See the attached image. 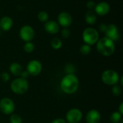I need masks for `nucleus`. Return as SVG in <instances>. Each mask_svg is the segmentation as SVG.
<instances>
[{"instance_id":"obj_7","label":"nucleus","mask_w":123,"mask_h":123,"mask_svg":"<svg viewBox=\"0 0 123 123\" xmlns=\"http://www.w3.org/2000/svg\"><path fill=\"white\" fill-rule=\"evenodd\" d=\"M82 117V112L77 108H72L66 114V121L68 123H79L81 120Z\"/></svg>"},{"instance_id":"obj_20","label":"nucleus","mask_w":123,"mask_h":123,"mask_svg":"<svg viewBox=\"0 0 123 123\" xmlns=\"http://www.w3.org/2000/svg\"><path fill=\"white\" fill-rule=\"evenodd\" d=\"M64 71L66 74H74L76 72V66L73 63H67L64 67Z\"/></svg>"},{"instance_id":"obj_15","label":"nucleus","mask_w":123,"mask_h":123,"mask_svg":"<svg viewBox=\"0 0 123 123\" xmlns=\"http://www.w3.org/2000/svg\"><path fill=\"white\" fill-rule=\"evenodd\" d=\"M13 26V20L10 17L4 16L0 19V28L1 30L8 31Z\"/></svg>"},{"instance_id":"obj_21","label":"nucleus","mask_w":123,"mask_h":123,"mask_svg":"<svg viewBox=\"0 0 123 123\" xmlns=\"http://www.w3.org/2000/svg\"><path fill=\"white\" fill-rule=\"evenodd\" d=\"M79 51H80V53H81L82 55H89V54L91 53V51H92L91 45H87V44L82 45L80 47Z\"/></svg>"},{"instance_id":"obj_18","label":"nucleus","mask_w":123,"mask_h":123,"mask_svg":"<svg viewBox=\"0 0 123 123\" xmlns=\"http://www.w3.org/2000/svg\"><path fill=\"white\" fill-rule=\"evenodd\" d=\"M122 116L123 115H121L119 112L115 111L110 115V122L112 123H120L122 120Z\"/></svg>"},{"instance_id":"obj_5","label":"nucleus","mask_w":123,"mask_h":123,"mask_svg":"<svg viewBox=\"0 0 123 123\" xmlns=\"http://www.w3.org/2000/svg\"><path fill=\"white\" fill-rule=\"evenodd\" d=\"M82 38L85 44L93 45L96 44L99 39V32L93 27H87L82 33Z\"/></svg>"},{"instance_id":"obj_9","label":"nucleus","mask_w":123,"mask_h":123,"mask_svg":"<svg viewBox=\"0 0 123 123\" xmlns=\"http://www.w3.org/2000/svg\"><path fill=\"white\" fill-rule=\"evenodd\" d=\"M19 37L25 43L31 42L35 37V31L31 26L24 25L19 30Z\"/></svg>"},{"instance_id":"obj_2","label":"nucleus","mask_w":123,"mask_h":123,"mask_svg":"<svg viewBox=\"0 0 123 123\" xmlns=\"http://www.w3.org/2000/svg\"><path fill=\"white\" fill-rule=\"evenodd\" d=\"M97 44V50L103 56H110L115 51V42L107 37L99 39Z\"/></svg>"},{"instance_id":"obj_28","label":"nucleus","mask_w":123,"mask_h":123,"mask_svg":"<svg viewBox=\"0 0 123 123\" xmlns=\"http://www.w3.org/2000/svg\"><path fill=\"white\" fill-rule=\"evenodd\" d=\"M95 6H96V4H95V2L93 1H89L86 3V7H87L88 9H89L90 10H92L93 9H94Z\"/></svg>"},{"instance_id":"obj_25","label":"nucleus","mask_w":123,"mask_h":123,"mask_svg":"<svg viewBox=\"0 0 123 123\" xmlns=\"http://www.w3.org/2000/svg\"><path fill=\"white\" fill-rule=\"evenodd\" d=\"M9 123H22V118L17 114H12L9 117Z\"/></svg>"},{"instance_id":"obj_24","label":"nucleus","mask_w":123,"mask_h":123,"mask_svg":"<svg viewBox=\"0 0 123 123\" xmlns=\"http://www.w3.org/2000/svg\"><path fill=\"white\" fill-rule=\"evenodd\" d=\"M122 92H123V89H122V86H120L118 84H116V85L112 86V94H113L114 96H115V97L120 96V94H122Z\"/></svg>"},{"instance_id":"obj_17","label":"nucleus","mask_w":123,"mask_h":123,"mask_svg":"<svg viewBox=\"0 0 123 123\" xmlns=\"http://www.w3.org/2000/svg\"><path fill=\"white\" fill-rule=\"evenodd\" d=\"M97 17L94 11L89 10L86 12V16H85V20L87 24L94 25L97 22Z\"/></svg>"},{"instance_id":"obj_8","label":"nucleus","mask_w":123,"mask_h":123,"mask_svg":"<svg viewBox=\"0 0 123 123\" xmlns=\"http://www.w3.org/2000/svg\"><path fill=\"white\" fill-rule=\"evenodd\" d=\"M43 70V66L42 63L37 61V60H32L30 61L26 68V71L28 72L30 76H38Z\"/></svg>"},{"instance_id":"obj_4","label":"nucleus","mask_w":123,"mask_h":123,"mask_svg":"<svg viewBox=\"0 0 123 123\" xmlns=\"http://www.w3.org/2000/svg\"><path fill=\"white\" fill-rule=\"evenodd\" d=\"M101 79L105 84L108 86H114L118 84L120 76L116 71L113 69H107L103 71Z\"/></svg>"},{"instance_id":"obj_29","label":"nucleus","mask_w":123,"mask_h":123,"mask_svg":"<svg viewBox=\"0 0 123 123\" xmlns=\"http://www.w3.org/2000/svg\"><path fill=\"white\" fill-rule=\"evenodd\" d=\"M22 79H27V78L30 76V74H28V72L25 70V71H22V73L20 74V76H19Z\"/></svg>"},{"instance_id":"obj_19","label":"nucleus","mask_w":123,"mask_h":123,"mask_svg":"<svg viewBox=\"0 0 123 123\" xmlns=\"http://www.w3.org/2000/svg\"><path fill=\"white\" fill-rule=\"evenodd\" d=\"M62 41L58 38V37H54L52 39L51 42H50V45L51 47L55 49V50H58L62 47Z\"/></svg>"},{"instance_id":"obj_14","label":"nucleus","mask_w":123,"mask_h":123,"mask_svg":"<svg viewBox=\"0 0 123 123\" xmlns=\"http://www.w3.org/2000/svg\"><path fill=\"white\" fill-rule=\"evenodd\" d=\"M44 27L45 31L51 35L57 34L60 30V25H58V23L53 20L47 21L46 22H45Z\"/></svg>"},{"instance_id":"obj_23","label":"nucleus","mask_w":123,"mask_h":123,"mask_svg":"<svg viewBox=\"0 0 123 123\" xmlns=\"http://www.w3.org/2000/svg\"><path fill=\"white\" fill-rule=\"evenodd\" d=\"M23 49L27 53H30L34 51L35 50V45L32 43V42H26L23 46Z\"/></svg>"},{"instance_id":"obj_12","label":"nucleus","mask_w":123,"mask_h":123,"mask_svg":"<svg viewBox=\"0 0 123 123\" xmlns=\"http://www.w3.org/2000/svg\"><path fill=\"white\" fill-rule=\"evenodd\" d=\"M101 120V114L97 110H91L86 115V123H99Z\"/></svg>"},{"instance_id":"obj_22","label":"nucleus","mask_w":123,"mask_h":123,"mask_svg":"<svg viewBox=\"0 0 123 123\" xmlns=\"http://www.w3.org/2000/svg\"><path fill=\"white\" fill-rule=\"evenodd\" d=\"M37 18L41 22H46L48 21L49 15L45 11H40L37 14Z\"/></svg>"},{"instance_id":"obj_3","label":"nucleus","mask_w":123,"mask_h":123,"mask_svg":"<svg viewBox=\"0 0 123 123\" xmlns=\"http://www.w3.org/2000/svg\"><path fill=\"white\" fill-rule=\"evenodd\" d=\"M29 83L27 79L21 77L16 78L10 84V89L12 92L17 95H22L25 94L29 89Z\"/></svg>"},{"instance_id":"obj_26","label":"nucleus","mask_w":123,"mask_h":123,"mask_svg":"<svg viewBox=\"0 0 123 123\" xmlns=\"http://www.w3.org/2000/svg\"><path fill=\"white\" fill-rule=\"evenodd\" d=\"M0 79L3 82L6 83V82L9 81V80L10 79V76H9V74L7 72H2L0 74Z\"/></svg>"},{"instance_id":"obj_13","label":"nucleus","mask_w":123,"mask_h":123,"mask_svg":"<svg viewBox=\"0 0 123 123\" xmlns=\"http://www.w3.org/2000/svg\"><path fill=\"white\" fill-rule=\"evenodd\" d=\"M95 13L99 16H105L107 14L110 10V4L107 2L105 1H102L97 4H96L95 7Z\"/></svg>"},{"instance_id":"obj_33","label":"nucleus","mask_w":123,"mask_h":123,"mask_svg":"<svg viewBox=\"0 0 123 123\" xmlns=\"http://www.w3.org/2000/svg\"><path fill=\"white\" fill-rule=\"evenodd\" d=\"M1 31L0 30V36H1Z\"/></svg>"},{"instance_id":"obj_27","label":"nucleus","mask_w":123,"mask_h":123,"mask_svg":"<svg viewBox=\"0 0 123 123\" xmlns=\"http://www.w3.org/2000/svg\"><path fill=\"white\" fill-rule=\"evenodd\" d=\"M61 35L63 38H68L71 35L70 30L68 27H64L61 31Z\"/></svg>"},{"instance_id":"obj_10","label":"nucleus","mask_w":123,"mask_h":123,"mask_svg":"<svg viewBox=\"0 0 123 123\" xmlns=\"http://www.w3.org/2000/svg\"><path fill=\"white\" fill-rule=\"evenodd\" d=\"M105 37L110 38L113 42L117 41L120 39V32L117 27L114 24H110L107 26V29L105 32Z\"/></svg>"},{"instance_id":"obj_32","label":"nucleus","mask_w":123,"mask_h":123,"mask_svg":"<svg viewBox=\"0 0 123 123\" xmlns=\"http://www.w3.org/2000/svg\"><path fill=\"white\" fill-rule=\"evenodd\" d=\"M117 112H119L121 115H123V102H121V103L120 104Z\"/></svg>"},{"instance_id":"obj_16","label":"nucleus","mask_w":123,"mask_h":123,"mask_svg":"<svg viewBox=\"0 0 123 123\" xmlns=\"http://www.w3.org/2000/svg\"><path fill=\"white\" fill-rule=\"evenodd\" d=\"M9 69L10 73L15 76H19L20 74L23 71L22 66H21V64H19V63H17V62L12 63L9 66Z\"/></svg>"},{"instance_id":"obj_6","label":"nucleus","mask_w":123,"mask_h":123,"mask_svg":"<svg viewBox=\"0 0 123 123\" xmlns=\"http://www.w3.org/2000/svg\"><path fill=\"white\" fill-rule=\"evenodd\" d=\"M15 110V104L9 97H4L0 99V111L6 115L13 114Z\"/></svg>"},{"instance_id":"obj_11","label":"nucleus","mask_w":123,"mask_h":123,"mask_svg":"<svg viewBox=\"0 0 123 123\" xmlns=\"http://www.w3.org/2000/svg\"><path fill=\"white\" fill-rule=\"evenodd\" d=\"M72 17L68 12H62L58 16V23L63 27H69L72 24Z\"/></svg>"},{"instance_id":"obj_31","label":"nucleus","mask_w":123,"mask_h":123,"mask_svg":"<svg viewBox=\"0 0 123 123\" xmlns=\"http://www.w3.org/2000/svg\"><path fill=\"white\" fill-rule=\"evenodd\" d=\"M107 25H105V24H102V25H99V30L102 32H105V30H106V29H107Z\"/></svg>"},{"instance_id":"obj_30","label":"nucleus","mask_w":123,"mask_h":123,"mask_svg":"<svg viewBox=\"0 0 123 123\" xmlns=\"http://www.w3.org/2000/svg\"><path fill=\"white\" fill-rule=\"evenodd\" d=\"M51 123H67L66 120L63 119V118H56L54 120L52 121Z\"/></svg>"},{"instance_id":"obj_1","label":"nucleus","mask_w":123,"mask_h":123,"mask_svg":"<svg viewBox=\"0 0 123 123\" xmlns=\"http://www.w3.org/2000/svg\"><path fill=\"white\" fill-rule=\"evenodd\" d=\"M79 86V80L75 74H66L60 82L61 90L66 94H74Z\"/></svg>"}]
</instances>
